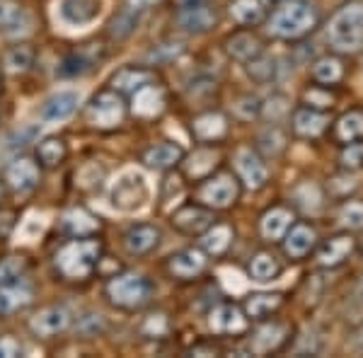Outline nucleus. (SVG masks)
Returning a JSON list of instances; mask_svg holds the SVG:
<instances>
[{"mask_svg":"<svg viewBox=\"0 0 363 358\" xmlns=\"http://www.w3.org/2000/svg\"><path fill=\"white\" fill-rule=\"evenodd\" d=\"M225 51L233 58H235V61L247 63V61H252V58L259 56L262 51H264V46H262V39L257 37V34L238 32V34H233V37L225 42Z\"/></svg>","mask_w":363,"mask_h":358,"instance_id":"30","label":"nucleus"},{"mask_svg":"<svg viewBox=\"0 0 363 358\" xmlns=\"http://www.w3.org/2000/svg\"><path fill=\"white\" fill-rule=\"evenodd\" d=\"M61 228L70 237H87V235H95L99 230V220L92 213H87L85 208H73L61 218Z\"/></svg>","mask_w":363,"mask_h":358,"instance_id":"31","label":"nucleus"},{"mask_svg":"<svg viewBox=\"0 0 363 358\" xmlns=\"http://www.w3.org/2000/svg\"><path fill=\"white\" fill-rule=\"evenodd\" d=\"M97 61H99V58L90 56L85 49L83 51H75V54H70V56L63 58L61 66L56 68V73L61 75V78H75V75H85Z\"/></svg>","mask_w":363,"mask_h":358,"instance_id":"37","label":"nucleus"},{"mask_svg":"<svg viewBox=\"0 0 363 358\" xmlns=\"http://www.w3.org/2000/svg\"><path fill=\"white\" fill-rule=\"evenodd\" d=\"M34 301V289L25 281H13V284L0 286V317H10Z\"/></svg>","mask_w":363,"mask_h":358,"instance_id":"21","label":"nucleus"},{"mask_svg":"<svg viewBox=\"0 0 363 358\" xmlns=\"http://www.w3.org/2000/svg\"><path fill=\"white\" fill-rule=\"evenodd\" d=\"M233 111H235V116H240L242 121H252V119H257V116L262 114V102L257 97H252V95H245V97H240L235 102Z\"/></svg>","mask_w":363,"mask_h":358,"instance_id":"48","label":"nucleus"},{"mask_svg":"<svg viewBox=\"0 0 363 358\" xmlns=\"http://www.w3.org/2000/svg\"><path fill=\"white\" fill-rule=\"evenodd\" d=\"M25 10L17 0H0V29H8V32H17L20 22L25 20Z\"/></svg>","mask_w":363,"mask_h":358,"instance_id":"41","label":"nucleus"},{"mask_svg":"<svg viewBox=\"0 0 363 358\" xmlns=\"http://www.w3.org/2000/svg\"><path fill=\"white\" fill-rule=\"evenodd\" d=\"M213 208L203 206V203H189L182 206L177 213H172V225L184 235H201L213 225Z\"/></svg>","mask_w":363,"mask_h":358,"instance_id":"13","label":"nucleus"},{"mask_svg":"<svg viewBox=\"0 0 363 358\" xmlns=\"http://www.w3.org/2000/svg\"><path fill=\"white\" fill-rule=\"evenodd\" d=\"M182 54H184V46H182L179 42H167V44H157L155 49L150 51L148 56H145V61L160 66V63L174 61V58H179Z\"/></svg>","mask_w":363,"mask_h":358,"instance_id":"44","label":"nucleus"},{"mask_svg":"<svg viewBox=\"0 0 363 358\" xmlns=\"http://www.w3.org/2000/svg\"><path fill=\"white\" fill-rule=\"evenodd\" d=\"M160 240H162L160 228L150 225V223L131 225L124 235V245H126L128 254H133V257H145V254H150V252H155Z\"/></svg>","mask_w":363,"mask_h":358,"instance_id":"16","label":"nucleus"},{"mask_svg":"<svg viewBox=\"0 0 363 358\" xmlns=\"http://www.w3.org/2000/svg\"><path fill=\"white\" fill-rule=\"evenodd\" d=\"M182 160H184V148L177 143H169V140L150 145V148H145L143 155H140V162L150 169H157V172L177 167Z\"/></svg>","mask_w":363,"mask_h":358,"instance_id":"18","label":"nucleus"},{"mask_svg":"<svg viewBox=\"0 0 363 358\" xmlns=\"http://www.w3.org/2000/svg\"><path fill=\"white\" fill-rule=\"evenodd\" d=\"M68 155V145L63 138H44L42 143L37 145V157L44 167H56L66 160Z\"/></svg>","mask_w":363,"mask_h":358,"instance_id":"38","label":"nucleus"},{"mask_svg":"<svg viewBox=\"0 0 363 358\" xmlns=\"http://www.w3.org/2000/svg\"><path fill=\"white\" fill-rule=\"evenodd\" d=\"M140 332L150 339H162L169 334V320L162 313H155V315H148L145 322L140 325Z\"/></svg>","mask_w":363,"mask_h":358,"instance_id":"45","label":"nucleus"},{"mask_svg":"<svg viewBox=\"0 0 363 358\" xmlns=\"http://www.w3.org/2000/svg\"><path fill=\"white\" fill-rule=\"evenodd\" d=\"M230 15L240 27H255L264 20L262 0H230Z\"/></svg>","mask_w":363,"mask_h":358,"instance_id":"34","label":"nucleus"},{"mask_svg":"<svg viewBox=\"0 0 363 358\" xmlns=\"http://www.w3.org/2000/svg\"><path fill=\"white\" fill-rule=\"evenodd\" d=\"M240 196V184L233 174H216V177H208L201 181V186L196 189V198L199 203L208 208H228L238 201Z\"/></svg>","mask_w":363,"mask_h":358,"instance_id":"6","label":"nucleus"},{"mask_svg":"<svg viewBox=\"0 0 363 358\" xmlns=\"http://www.w3.org/2000/svg\"><path fill=\"white\" fill-rule=\"evenodd\" d=\"M150 83H155L153 70L128 66V68H121V70H116V73H114L112 90H116L119 95H133V92H138L140 87H145Z\"/></svg>","mask_w":363,"mask_h":358,"instance_id":"24","label":"nucleus"},{"mask_svg":"<svg viewBox=\"0 0 363 358\" xmlns=\"http://www.w3.org/2000/svg\"><path fill=\"white\" fill-rule=\"evenodd\" d=\"M99 257H102V242L92 235L87 237H73L63 245L56 254V269L68 281H85L95 274Z\"/></svg>","mask_w":363,"mask_h":358,"instance_id":"1","label":"nucleus"},{"mask_svg":"<svg viewBox=\"0 0 363 358\" xmlns=\"http://www.w3.org/2000/svg\"><path fill=\"white\" fill-rule=\"evenodd\" d=\"M70 327V310L63 305H51V308L39 310L29 320V330L39 339H54Z\"/></svg>","mask_w":363,"mask_h":358,"instance_id":"10","label":"nucleus"},{"mask_svg":"<svg viewBox=\"0 0 363 358\" xmlns=\"http://www.w3.org/2000/svg\"><path fill=\"white\" fill-rule=\"evenodd\" d=\"M78 92L73 90H63V92H56L51 95L46 102L42 104V119L44 121H66L68 116H73V111L78 109Z\"/></svg>","mask_w":363,"mask_h":358,"instance_id":"25","label":"nucleus"},{"mask_svg":"<svg viewBox=\"0 0 363 358\" xmlns=\"http://www.w3.org/2000/svg\"><path fill=\"white\" fill-rule=\"evenodd\" d=\"M233 165H235V172L238 177L242 179V184L247 186V189H262V186L269 181V169L264 165V160L259 157V152L252 150V148H240L235 152V160H233Z\"/></svg>","mask_w":363,"mask_h":358,"instance_id":"9","label":"nucleus"},{"mask_svg":"<svg viewBox=\"0 0 363 358\" xmlns=\"http://www.w3.org/2000/svg\"><path fill=\"white\" fill-rule=\"evenodd\" d=\"M177 22L184 32L203 34L216 27V22H218V10H216V5H211L208 0H189V3L179 10Z\"/></svg>","mask_w":363,"mask_h":358,"instance_id":"8","label":"nucleus"},{"mask_svg":"<svg viewBox=\"0 0 363 358\" xmlns=\"http://www.w3.org/2000/svg\"><path fill=\"white\" fill-rule=\"evenodd\" d=\"M206 252L203 250H182L177 254L169 257L167 262V269L169 274L174 276V279H182V281H189V279H196V276H201L206 272Z\"/></svg>","mask_w":363,"mask_h":358,"instance_id":"17","label":"nucleus"},{"mask_svg":"<svg viewBox=\"0 0 363 358\" xmlns=\"http://www.w3.org/2000/svg\"><path fill=\"white\" fill-rule=\"evenodd\" d=\"M247 73L252 80H257V83H269V80L277 75V61L262 51L257 58L247 61Z\"/></svg>","mask_w":363,"mask_h":358,"instance_id":"39","label":"nucleus"},{"mask_svg":"<svg viewBox=\"0 0 363 358\" xmlns=\"http://www.w3.org/2000/svg\"><path fill=\"white\" fill-rule=\"evenodd\" d=\"M306 97H308V102L313 104V107H322V109L332 107V102H335V97H332L330 92L322 90V85L320 87H313V90H310Z\"/></svg>","mask_w":363,"mask_h":358,"instance_id":"51","label":"nucleus"},{"mask_svg":"<svg viewBox=\"0 0 363 358\" xmlns=\"http://www.w3.org/2000/svg\"><path fill=\"white\" fill-rule=\"evenodd\" d=\"M34 58H37V54H34L32 46L17 44L13 49L5 51L3 68H5V73H10V75H25L27 70L34 66Z\"/></svg>","mask_w":363,"mask_h":358,"instance_id":"33","label":"nucleus"},{"mask_svg":"<svg viewBox=\"0 0 363 358\" xmlns=\"http://www.w3.org/2000/svg\"><path fill=\"white\" fill-rule=\"evenodd\" d=\"M339 220L344 223V228L349 230H359L363 228V203L361 201H347L339 211Z\"/></svg>","mask_w":363,"mask_h":358,"instance_id":"47","label":"nucleus"},{"mask_svg":"<svg viewBox=\"0 0 363 358\" xmlns=\"http://www.w3.org/2000/svg\"><path fill=\"white\" fill-rule=\"evenodd\" d=\"M138 25V17H136V10H124V13H119L112 20V25H109V37H114V39H126L128 34L136 29Z\"/></svg>","mask_w":363,"mask_h":358,"instance_id":"42","label":"nucleus"},{"mask_svg":"<svg viewBox=\"0 0 363 358\" xmlns=\"http://www.w3.org/2000/svg\"><path fill=\"white\" fill-rule=\"evenodd\" d=\"M339 162H342V167L349 169V172H359V169H363V143H359V140L347 143V148L342 150Z\"/></svg>","mask_w":363,"mask_h":358,"instance_id":"46","label":"nucleus"},{"mask_svg":"<svg viewBox=\"0 0 363 358\" xmlns=\"http://www.w3.org/2000/svg\"><path fill=\"white\" fill-rule=\"evenodd\" d=\"M124 116H126V104H124V97L116 90L97 92V95L90 99V104L85 107L87 124L99 128V131L116 128L124 121Z\"/></svg>","mask_w":363,"mask_h":358,"instance_id":"5","label":"nucleus"},{"mask_svg":"<svg viewBox=\"0 0 363 358\" xmlns=\"http://www.w3.org/2000/svg\"><path fill=\"white\" fill-rule=\"evenodd\" d=\"M150 296H153V286L140 274H119L112 276V281L107 284V298L121 310H140L150 303Z\"/></svg>","mask_w":363,"mask_h":358,"instance_id":"4","label":"nucleus"},{"mask_svg":"<svg viewBox=\"0 0 363 358\" xmlns=\"http://www.w3.org/2000/svg\"><path fill=\"white\" fill-rule=\"evenodd\" d=\"M208 325L216 334H245L247 332V315L242 308L233 303H220L218 308L211 313Z\"/></svg>","mask_w":363,"mask_h":358,"instance_id":"15","label":"nucleus"},{"mask_svg":"<svg viewBox=\"0 0 363 358\" xmlns=\"http://www.w3.org/2000/svg\"><path fill=\"white\" fill-rule=\"evenodd\" d=\"M155 3H160V0H128V8L131 10H148V8H153Z\"/></svg>","mask_w":363,"mask_h":358,"instance_id":"54","label":"nucleus"},{"mask_svg":"<svg viewBox=\"0 0 363 358\" xmlns=\"http://www.w3.org/2000/svg\"><path fill=\"white\" fill-rule=\"evenodd\" d=\"M284 272L281 262L272 252H257L255 257L247 264V274L252 281H259V284H267V281H274L277 276Z\"/></svg>","mask_w":363,"mask_h":358,"instance_id":"32","label":"nucleus"},{"mask_svg":"<svg viewBox=\"0 0 363 358\" xmlns=\"http://www.w3.org/2000/svg\"><path fill=\"white\" fill-rule=\"evenodd\" d=\"M310 75H313V80L320 85H337L339 80L344 78V66L337 56H322L313 63Z\"/></svg>","mask_w":363,"mask_h":358,"instance_id":"35","label":"nucleus"},{"mask_svg":"<svg viewBox=\"0 0 363 358\" xmlns=\"http://www.w3.org/2000/svg\"><path fill=\"white\" fill-rule=\"evenodd\" d=\"M104 330H107V320H104V315H95V313L85 315L83 320H80V325H78V332L83 334L85 339L99 337Z\"/></svg>","mask_w":363,"mask_h":358,"instance_id":"49","label":"nucleus"},{"mask_svg":"<svg viewBox=\"0 0 363 358\" xmlns=\"http://www.w3.org/2000/svg\"><path fill=\"white\" fill-rule=\"evenodd\" d=\"M354 247H356L354 235H349V233L332 235V237H327L325 242L320 245V250H318V264H320V267H325V269L342 267V264L351 257Z\"/></svg>","mask_w":363,"mask_h":358,"instance_id":"14","label":"nucleus"},{"mask_svg":"<svg viewBox=\"0 0 363 358\" xmlns=\"http://www.w3.org/2000/svg\"><path fill=\"white\" fill-rule=\"evenodd\" d=\"M284 305V296L281 293H252L245 298L242 310L247 320H264V317L274 315Z\"/></svg>","mask_w":363,"mask_h":358,"instance_id":"29","label":"nucleus"},{"mask_svg":"<svg viewBox=\"0 0 363 358\" xmlns=\"http://www.w3.org/2000/svg\"><path fill=\"white\" fill-rule=\"evenodd\" d=\"M25 269H27L25 257H5V259H0V286L17 281L25 274Z\"/></svg>","mask_w":363,"mask_h":358,"instance_id":"43","label":"nucleus"},{"mask_svg":"<svg viewBox=\"0 0 363 358\" xmlns=\"http://www.w3.org/2000/svg\"><path fill=\"white\" fill-rule=\"evenodd\" d=\"M281 242H284V254L289 259H303L318 245V230L310 223H294L289 233L281 237Z\"/></svg>","mask_w":363,"mask_h":358,"instance_id":"12","label":"nucleus"},{"mask_svg":"<svg viewBox=\"0 0 363 358\" xmlns=\"http://www.w3.org/2000/svg\"><path fill=\"white\" fill-rule=\"evenodd\" d=\"M233 237H235V233H233L230 225H225V223H213L208 230L201 233L199 247L206 252V254L220 257V254H225V252L230 250Z\"/></svg>","mask_w":363,"mask_h":358,"instance_id":"28","label":"nucleus"},{"mask_svg":"<svg viewBox=\"0 0 363 358\" xmlns=\"http://www.w3.org/2000/svg\"><path fill=\"white\" fill-rule=\"evenodd\" d=\"M191 133L201 143H211V140H220L228 133V119L220 111H206L191 124Z\"/></svg>","mask_w":363,"mask_h":358,"instance_id":"27","label":"nucleus"},{"mask_svg":"<svg viewBox=\"0 0 363 358\" xmlns=\"http://www.w3.org/2000/svg\"><path fill=\"white\" fill-rule=\"evenodd\" d=\"M148 201V184H145V177L140 172H124L119 179H116L114 189H112V206L124 211V213H131V211H138L145 206Z\"/></svg>","mask_w":363,"mask_h":358,"instance_id":"7","label":"nucleus"},{"mask_svg":"<svg viewBox=\"0 0 363 358\" xmlns=\"http://www.w3.org/2000/svg\"><path fill=\"white\" fill-rule=\"evenodd\" d=\"M286 339H289V327L281 325V322H269V325H262L252 334L250 351L257 356L272 354V351H279L286 344Z\"/></svg>","mask_w":363,"mask_h":358,"instance_id":"20","label":"nucleus"},{"mask_svg":"<svg viewBox=\"0 0 363 358\" xmlns=\"http://www.w3.org/2000/svg\"><path fill=\"white\" fill-rule=\"evenodd\" d=\"M131 97H133L131 111L136 116H143V119H153V116H157L162 109H165V92H162L155 83L140 87V90L133 92Z\"/></svg>","mask_w":363,"mask_h":358,"instance_id":"22","label":"nucleus"},{"mask_svg":"<svg viewBox=\"0 0 363 358\" xmlns=\"http://www.w3.org/2000/svg\"><path fill=\"white\" fill-rule=\"evenodd\" d=\"M327 42L339 54H356L363 49V3L361 0H349L327 25Z\"/></svg>","mask_w":363,"mask_h":358,"instance_id":"2","label":"nucleus"},{"mask_svg":"<svg viewBox=\"0 0 363 358\" xmlns=\"http://www.w3.org/2000/svg\"><path fill=\"white\" fill-rule=\"evenodd\" d=\"M22 356V346L13 337H0V358H15Z\"/></svg>","mask_w":363,"mask_h":358,"instance_id":"52","label":"nucleus"},{"mask_svg":"<svg viewBox=\"0 0 363 358\" xmlns=\"http://www.w3.org/2000/svg\"><path fill=\"white\" fill-rule=\"evenodd\" d=\"M191 160H196V165L194 162H186V174L194 179H201V177H208V174L213 172V167L218 165V152L199 150Z\"/></svg>","mask_w":363,"mask_h":358,"instance_id":"40","label":"nucleus"},{"mask_svg":"<svg viewBox=\"0 0 363 358\" xmlns=\"http://www.w3.org/2000/svg\"><path fill=\"white\" fill-rule=\"evenodd\" d=\"M335 136L342 143H351V140H361L363 138V111L361 109H351L335 126Z\"/></svg>","mask_w":363,"mask_h":358,"instance_id":"36","label":"nucleus"},{"mask_svg":"<svg viewBox=\"0 0 363 358\" xmlns=\"http://www.w3.org/2000/svg\"><path fill=\"white\" fill-rule=\"evenodd\" d=\"M294 211L286 208V206H274L269 208L264 216H262L259 220V233L262 237L269 240V242H274V240H281L286 233H289V228L294 225Z\"/></svg>","mask_w":363,"mask_h":358,"instance_id":"23","label":"nucleus"},{"mask_svg":"<svg viewBox=\"0 0 363 358\" xmlns=\"http://www.w3.org/2000/svg\"><path fill=\"white\" fill-rule=\"evenodd\" d=\"M39 133V128L37 126H29V128H25L22 133H15L13 136V143H10V148H25L27 143H32V138L37 136Z\"/></svg>","mask_w":363,"mask_h":358,"instance_id":"53","label":"nucleus"},{"mask_svg":"<svg viewBox=\"0 0 363 358\" xmlns=\"http://www.w3.org/2000/svg\"><path fill=\"white\" fill-rule=\"evenodd\" d=\"M320 22L318 10L306 0H286L267 20L269 34L277 39H301Z\"/></svg>","mask_w":363,"mask_h":358,"instance_id":"3","label":"nucleus"},{"mask_svg":"<svg viewBox=\"0 0 363 358\" xmlns=\"http://www.w3.org/2000/svg\"><path fill=\"white\" fill-rule=\"evenodd\" d=\"M3 196H5V186H3V181H0V201H3Z\"/></svg>","mask_w":363,"mask_h":358,"instance_id":"55","label":"nucleus"},{"mask_svg":"<svg viewBox=\"0 0 363 358\" xmlns=\"http://www.w3.org/2000/svg\"><path fill=\"white\" fill-rule=\"evenodd\" d=\"M39 177H42L39 165L27 155L15 157L8 165V169H5V184L17 194H29L32 189H37Z\"/></svg>","mask_w":363,"mask_h":358,"instance_id":"11","label":"nucleus"},{"mask_svg":"<svg viewBox=\"0 0 363 358\" xmlns=\"http://www.w3.org/2000/svg\"><path fill=\"white\" fill-rule=\"evenodd\" d=\"M259 143H262V148H264L267 152H272V155H279V152L284 150V145H286V138L281 136L279 128H272V131L262 133Z\"/></svg>","mask_w":363,"mask_h":358,"instance_id":"50","label":"nucleus"},{"mask_svg":"<svg viewBox=\"0 0 363 358\" xmlns=\"http://www.w3.org/2000/svg\"><path fill=\"white\" fill-rule=\"evenodd\" d=\"M330 116L325 111H318L315 107H303L294 114V131L301 138H318L327 131Z\"/></svg>","mask_w":363,"mask_h":358,"instance_id":"26","label":"nucleus"},{"mask_svg":"<svg viewBox=\"0 0 363 358\" xmlns=\"http://www.w3.org/2000/svg\"><path fill=\"white\" fill-rule=\"evenodd\" d=\"M102 13V0H61L58 15L66 25L80 27L95 22Z\"/></svg>","mask_w":363,"mask_h":358,"instance_id":"19","label":"nucleus"}]
</instances>
